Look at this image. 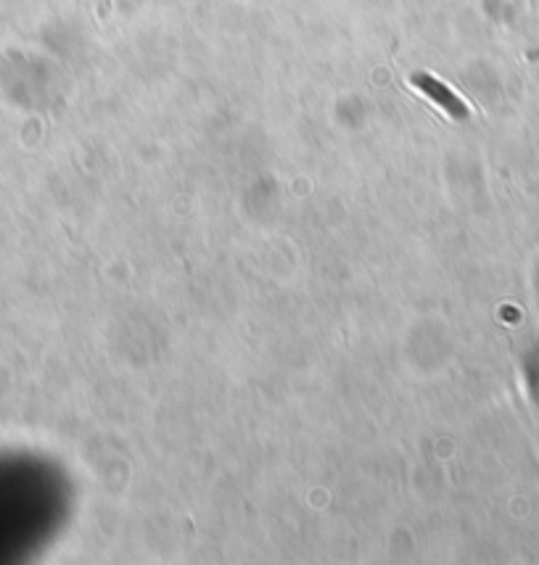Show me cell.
Wrapping results in <instances>:
<instances>
[{
	"instance_id": "6da1fadb",
	"label": "cell",
	"mask_w": 539,
	"mask_h": 565,
	"mask_svg": "<svg viewBox=\"0 0 539 565\" xmlns=\"http://www.w3.org/2000/svg\"><path fill=\"white\" fill-rule=\"evenodd\" d=\"M413 85L415 88H421L426 96H431L434 98L442 109H447V114L450 117H455V119H463V117H468V106L463 101H460L455 93H452L447 85H442L439 80H434V77H429V74H415L413 77Z\"/></svg>"
}]
</instances>
